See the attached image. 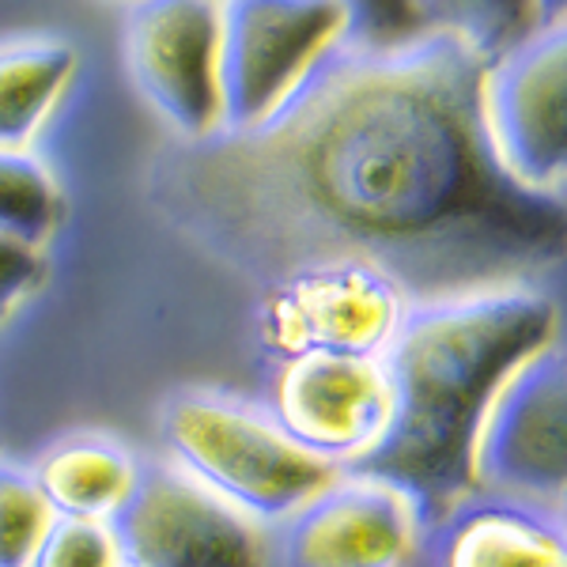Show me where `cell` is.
Wrapping results in <instances>:
<instances>
[{"mask_svg": "<svg viewBox=\"0 0 567 567\" xmlns=\"http://www.w3.org/2000/svg\"><path fill=\"white\" fill-rule=\"evenodd\" d=\"M34 488L42 492L53 518L110 523L141 477V458L122 443L99 432H80L50 443L27 465Z\"/></svg>", "mask_w": 567, "mask_h": 567, "instance_id": "cell-13", "label": "cell"}, {"mask_svg": "<svg viewBox=\"0 0 567 567\" xmlns=\"http://www.w3.org/2000/svg\"><path fill=\"white\" fill-rule=\"evenodd\" d=\"M122 567H269V529L171 462H144L110 518Z\"/></svg>", "mask_w": 567, "mask_h": 567, "instance_id": "cell-9", "label": "cell"}, {"mask_svg": "<svg viewBox=\"0 0 567 567\" xmlns=\"http://www.w3.org/2000/svg\"><path fill=\"white\" fill-rule=\"evenodd\" d=\"M27 567H122L110 523L53 518Z\"/></svg>", "mask_w": 567, "mask_h": 567, "instance_id": "cell-17", "label": "cell"}, {"mask_svg": "<svg viewBox=\"0 0 567 567\" xmlns=\"http://www.w3.org/2000/svg\"><path fill=\"white\" fill-rule=\"evenodd\" d=\"M432 515L386 477L341 470L269 526V567H416Z\"/></svg>", "mask_w": 567, "mask_h": 567, "instance_id": "cell-8", "label": "cell"}, {"mask_svg": "<svg viewBox=\"0 0 567 567\" xmlns=\"http://www.w3.org/2000/svg\"><path fill=\"white\" fill-rule=\"evenodd\" d=\"M560 333L553 296L523 280H488L443 296L409 299L382 368L390 424L379 446L352 465L409 488L427 515L465 496L477 420L511 368Z\"/></svg>", "mask_w": 567, "mask_h": 567, "instance_id": "cell-2", "label": "cell"}, {"mask_svg": "<svg viewBox=\"0 0 567 567\" xmlns=\"http://www.w3.org/2000/svg\"><path fill=\"white\" fill-rule=\"evenodd\" d=\"M416 567H567L564 511L465 492L432 518Z\"/></svg>", "mask_w": 567, "mask_h": 567, "instance_id": "cell-12", "label": "cell"}, {"mask_svg": "<svg viewBox=\"0 0 567 567\" xmlns=\"http://www.w3.org/2000/svg\"><path fill=\"white\" fill-rule=\"evenodd\" d=\"M488 58L432 4L405 39L344 34L277 114L208 141V213L239 231L318 239L310 258L398 261L523 250L548 239L545 200L507 186L481 136Z\"/></svg>", "mask_w": 567, "mask_h": 567, "instance_id": "cell-1", "label": "cell"}, {"mask_svg": "<svg viewBox=\"0 0 567 567\" xmlns=\"http://www.w3.org/2000/svg\"><path fill=\"white\" fill-rule=\"evenodd\" d=\"M477 114L484 148L503 182L560 208L567 178V23L560 4L484 65Z\"/></svg>", "mask_w": 567, "mask_h": 567, "instance_id": "cell-5", "label": "cell"}, {"mask_svg": "<svg viewBox=\"0 0 567 567\" xmlns=\"http://www.w3.org/2000/svg\"><path fill=\"white\" fill-rule=\"evenodd\" d=\"M567 368L564 337L529 352L484 401L470 443L465 492L564 511Z\"/></svg>", "mask_w": 567, "mask_h": 567, "instance_id": "cell-7", "label": "cell"}, {"mask_svg": "<svg viewBox=\"0 0 567 567\" xmlns=\"http://www.w3.org/2000/svg\"><path fill=\"white\" fill-rule=\"evenodd\" d=\"M76 61V50L65 39L0 42V148L27 152L69 87Z\"/></svg>", "mask_w": 567, "mask_h": 567, "instance_id": "cell-14", "label": "cell"}, {"mask_svg": "<svg viewBox=\"0 0 567 567\" xmlns=\"http://www.w3.org/2000/svg\"><path fill=\"white\" fill-rule=\"evenodd\" d=\"M409 299V288L386 265L360 254L303 258L261 296L258 349L269 368L303 355L382 360Z\"/></svg>", "mask_w": 567, "mask_h": 567, "instance_id": "cell-4", "label": "cell"}, {"mask_svg": "<svg viewBox=\"0 0 567 567\" xmlns=\"http://www.w3.org/2000/svg\"><path fill=\"white\" fill-rule=\"evenodd\" d=\"M42 277V250L0 235V322L27 299Z\"/></svg>", "mask_w": 567, "mask_h": 567, "instance_id": "cell-18", "label": "cell"}, {"mask_svg": "<svg viewBox=\"0 0 567 567\" xmlns=\"http://www.w3.org/2000/svg\"><path fill=\"white\" fill-rule=\"evenodd\" d=\"M159 439L175 470L265 529L284 523L341 473L291 443L265 401L219 386L171 393L159 409Z\"/></svg>", "mask_w": 567, "mask_h": 567, "instance_id": "cell-3", "label": "cell"}, {"mask_svg": "<svg viewBox=\"0 0 567 567\" xmlns=\"http://www.w3.org/2000/svg\"><path fill=\"white\" fill-rule=\"evenodd\" d=\"M349 27L352 4L341 0L219 4V136H246L269 122Z\"/></svg>", "mask_w": 567, "mask_h": 567, "instance_id": "cell-6", "label": "cell"}, {"mask_svg": "<svg viewBox=\"0 0 567 567\" xmlns=\"http://www.w3.org/2000/svg\"><path fill=\"white\" fill-rule=\"evenodd\" d=\"M53 523L27 465L0 458V567H27Z\"/></svg>", "mask_w": 567, "mask_h": 567, "instance_id": "cell-16", "label": "cell"}, {"mask_svg": "<svg viewBox=\"0 0 567 567\" xmlns=\"http://www.w3.org/2000/svg\"><path fill=\"white\" fill-rule=\"evenodd\" d=\"M265 409L284 435L337 470H352L379 446L390 424V382L382 360L303 355L272 368Z\"/></svg>", "mask_w": 567, "mask_h": 567, "instance_id": "cell-11", "label": "cell"}, {"mask_svg": "<svg viewBox=\"0 0 567 567\" xmlns=\"http://www.w3.org/2000/svg\"><path fill=\"white\" fill-rule=\"evenodd\" d=\"M61 224V186L31 152L0 148V235L42 250Z\"/></svg>", "mask_w": 567, "mask_h": 567, "instance_id": "cell-15", "label": "cell"}, {"mask_svg": "<svg viewBox=\"0 0 567 567\" xmlns=\"http://www.w3.org/2000/svg\"><path fill=\"white\" fill-rule=\"evenodd\" d=\"M125 65L141 99L182 141L219 136V4L208 0H144L122 8Z\"/></svg>", "mask_w": 567, "mask_h": 567, "instance_id": "cell-10", "label": "cell"}]
</instances>
